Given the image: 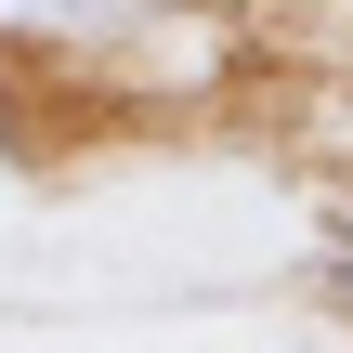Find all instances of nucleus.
Listing matches in <instances>:
<instances>
[{"mask_svg": "<svg viewBox=\"0 0 353 353\" xmlns=\"http://www.w3.org/2000/svg\"><path fill=\"white\" fill-rule=\"evenodd\" d=\"M314 288H327V314H353V196H327V223H314Z\"/></svg>", "mask_w": 353, "mask_h": 353, "instance_id": "1", "label": "nucleus"}]
</instances>
